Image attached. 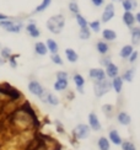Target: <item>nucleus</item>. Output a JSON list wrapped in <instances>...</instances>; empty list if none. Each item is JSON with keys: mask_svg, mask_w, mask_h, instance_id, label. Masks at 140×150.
<instances>
[{"mask_svg": "<svg viewBox=\"0 0 140 150\" xmlns=\"http://www.w3.org/2000/svg\"><path fill=\"white\" fill-rule=\"evenodd\" d=\"M65 26V18L63 15H55L48 18L47 21V28L54 35H58L62 32V30Z\"/></svg>", "mask_w": 140, "mask_h": 150, "instance_id": "nucleus-1", "label": "nucleus"}, {"mask_svg": "<svg viewBox=\"0 0 140 150\" xmlns=\"http://www.w3.org/2000/svg\"><path fill=\"white\" fill-rule=\"evenodd\" d=\"M111 89H112V84L107 78L103 79V80H100V81H95L93 90H95V95H96L97 97L103 96L105 93H107Z\"/></svg>", "mask_w": 140, "mask_h": 150, "instance_id": "nucleus-2", "label": "nucleus"}, {"mask_svg": "<svg viewBox=\"0 0 140 150\" xmlns=\"http://www.w3.org/2000/svg\"><path fill=\"white\" fill-rule=\"evenodd\" d=\"M73 134L76 139H86L90 135V127L86 124H78L73 130Z\"/></svg>", "mask_w": 140, "mask_h": 150, "instance_id": "nucleus-3", "label": "nucleus"}, {"mask_svg": "<svg viewBox=\"0 0 140 150\" xmlns=\"http://www.w3.org/2000/svg\"><path fill=\"white\" fill-rule=\"evenodd\" d=\"M114 15H116V9H114V4H113V3L107 4V5L105 6V10H103V12H102V16H101V21H102L103 23L110 22L112 18L114 17Z\"/></svg>", "mask_w": 140, "mask_h": 150, "instance_id": "nucleus-4", "label": "nucleus"}, {"mask_svg": "<svg viewBox=\"0 0 140 150\" xmlns=\"http://www.w3.org/2000/svg\"><path fill=\"white\" fill-rule=\"evenodd\" d=\"M28 91L32 93V95L40 97L42 93L44 92V87L40 83H38L37 80H32V81H30V83H28Z\"/></svg>", "mask_w": 140, "mask_h": 150, "instance_id": "nucleus-5", "label": "nucleus"}, {"mask_svg": "<svg viewBox=\"0 0 140 150\" xmlns=\"http://www.w3.org/2000/svg\"><path fill=\"white\" fill-rule=\"evenodd\" d=\"M88 76L93 81H100V80L106 79V73L103 69H101V68H95V69H91L88 71Z\"/></svg>", "mask_w": 140, "mask_h": 150, "instance_id": "nucleus-6", "label": "nucleus"}, {"mask_svg": "<svg viewBox=\"0 0 140 150\" xmlns=\"http://www.w3.org/2000/svg\"><path fill=\"white\" fill-rule=\"evenodd\" d=\"M88 126H90V128L93 129L95 132H98V130H101V123L98 121V117L95 113L88 115Z\"/></svg>", "mask_w": 140, "mask_h": 150, "instance_id": "nucleus-7", "label": "nucleus"}, {"mask_svg": "<svg viewBox=\"0 0 140 150\" xmlns=\"http://www.w3.org/2000/svg\"><path fill=\"white\" fill-rule=\"evenodd\" d=\"M105 68H106V70H105L106 76L111 78V79H113L114 76H117V75L119 74V68L116 64H114V63H112V62L108 65H106Z\"/></svg>", "mask_w": 140, "mask_h": 150, "instance_id": "nucleus-8", "label": "nucleus"}, {"mask_svg": "<svg viewBox=\"0 0 140 150\" xmlns=\"http://www.w3.org/2000/svg\"><path fill=\"white\" fill-rule=\"evenodd\" d=\"M130 37H132V46H136L140 43V26L130 27Z\"/></svg>", "mask_w": 140, "mask_h": 150, "instance_id": "nucleus-9", "label": "nucleus"}, {"mask_svg": "<svg viewBox=\"0 0 140 150\" xmlns=\"http://www.w3.org/2000/svg\"><path fill=\"white\" fill-rule=\"evenodd\" d=\"M26 31H27V33L32 37V38H38V37L41 36V32H40V30H38L37 27V25L33 22V21H31L27 26H26Z\"/></svg>", "mask_w": 140, "mask_h": 150, "instance_id": "nucleus-10", "label": "nucleus"}, {"mask_svg": "<svg viewBox=\"0 0 140 150\" xmlns=\"http://www.w3.org/2000/svg\"><path fill=\"white\" fill-rule=\"evenodd\" d=\"M122 18H123V22L125 23V26H128V27L134 26V23H135V15L133 14L132 11H124Z\"/></svg>", "mask_w": 140, "mask_h": 150, "instance_id": "nucleus-11", "label": "nucleus"}, {"mask_svg": "<svg viewBox=\"0 0 140 150\" xmlns=\"http://www.w3.org/2000/svg\"><path fill=\"white\" fill-rule=\"evenodd\" d=\"M111 84H112L113 90L116 91L117 93H120V91H122V89H123V79H122V76H119V75L114 76L112 79V81H111Z\"/></svg>", "mask_w": 140, "mask_h": 150, "instance_id": "nucleus-12", "label": "nucleus"}, {"mask_svg": "<svg viewBox=\"0 0 140 150\" xmlns=\"http://www.w3.org/2000/svg\"><path fill=\"white\" fill-rule=\"evenodd\" d=\"M122 6L124 11H133L138 8L136 0H122Z\"/></svg>", "mask_w": 140, "mask_h": 150, "instance_id": "nucleus-13", "label": "nucleus"}, {"mask_svg": "<svg viewBox=\"0 0 140 150\" xmlns=\"http://www.w3.org/2000/svg\"><path fill=\"white\" fill-rule=\"evenodd\" d=\"M73 79H74V83H75L76 87H78V91H79L80 93H82V92H84L82 87H84V85H85V79H84V76H82V75H80V74H75Z\"/></svg>", "mask_w": 140, "mask_h": 150, "instance_id": "nucleus-14", "label": "nucleus"}, {"mask_svg": "<svg viewBox=\"0 0 140 150\" xmlns=\"http://www.w3.org/2000/svg\"><path fill=\"white\" fill-rule=\"evenodd\" d=\"M22 27H23V23L22 22H15V21H12V23L5 31H6V32H10V33H20Z\"/></svg>", "mask_w": 140, "mask_h": 150, "instance_id": "nucleus-15", "label": "nucleus"}, {"mask_svg": "<svg viewBox=\"0 0 140 150\" xmlns=\"http://www.w3.org/2000/svg\"><path fill=\"white\" fill-rule=\"evenodd\" d=\"M117 120H118V122L120 124H123V126H129L130 122H132V118H130V116L128 113H127V112H119Z\"/></svg>", "mask_w": 140, "mask_h": 150, "instance_id": "nucleus-16", "label": "nucleus"}, {"mask_svg": "<svg viewBox=\"0 0 140 150\" xmlns=\"http://www.w3.org/2000/svg\"><path fill=\"white\" fill-rule=\"evenodd\" d=\"M108 137H110V140L113 143V144H116V145H120V143H122V138H120L119 133L117 132L116 129L110 130V134H108Z\"/></svg>", "mask_w": 140, "mask_h": 150, "instance_id": "nucleus-17", "label": "nucleus"}, {"mask_svg": "<svg viewBox=\"0 0 140 150\" xmlns=\"http://www.w3.org/2000/svg\"><path fill=\"white\" fill-rule=\"evenodd\" d=\"M65 55H66V59L70 62V63H76L78 59H79L78 53H76L71 48H66L65 49Z\"/></svg>", "mask_w": 140, "mask_h": 150, "instance_id": "nucleus-18", "label": "nucleus"}, {"mask_svg": "<svg viewBox=\"0 0 140 150\" xmlns=\"http://www.w3.org/2000/svg\"><path fill=\"white\" fill-rule=\"evenodd\" d=\"M35 52L38 55H46L48 53V48L43 42H37L35 45Z\"/></svg>", "mask_w": 140, "mask_h": 150, "instance_id": "nucleus-19", "label": "nucleus"}, {"mask_svg": "<svg viewBox=\"0 0 140 150\" xmlns=\"http://www.w3.org/2000/svg\"><path fill=\"white\" fill-rule=\"evenodd\" d=\"M102 37L105 41H114L117 38V33L111 28H106L102 31Z\"/></svg>", "mask_w": 140, "mask_h": 150, "instance_id": "nucleus-20", "label": "nucleus"}, {"mask_svg": "<svg viewBox=\"0 0 140 150\" xmlns=\"http://www.w3.org/2000/svg\"><path fill=\"white\" fill-rule=\"evenodd\" d=\"M96 49H97V52H98L100 54L106 55V54L108 53V51H110V46L107 45V42L100 41V42H97V45H96Z\"/></svg>", "mask_w": 140, "mask_h": 150, "instance_id": "nucleus-21", "label": "nucleus"}, {"mask_svg": "<svg viewBox=\"0 0 140 150\" xmlns=\"http://www.w3.org/2000/svg\"><path fill=\"white\" fill-rule=\"evenodd\" d=\"M133 51H134L133 46H132V45H127V46H124V47L119 51V57L123 58V59H127V58H128L129 55L132 54Z\"/></svg>", "mask_w": 140, "mask_h": 150, "instance_id": "nucleus-22", "label": "nucleus"}, {"mask_svg": "<svg viewBox=\"0 0 140 150\" xmlns=\"http://www.w3.org/2000/svg\"><path fill=\"white\" fill-rule=\"evenodd\" d=\"M46 46H47V48H48V52H50L52 54L58 53V51H59V46H58V43H57L54 40H52V38L47 40Z\"/></svg>", "mask_w": 140, "mask_h": 150, "instance_id": "nucleus-23", "label": "nucleus"}, {"mask_svg": "<svg viewBox=\"0 0 140 150\" xmlns=\"http://www.w3.org/2000/svg\"><path fill=\"white\" fill-rule=\"evenodd\" d=\"M68 87V80H62V79H57L54 83V90L55 91H64Z\"/></svg>", "mask_w": 140, "mask_h": 150, "instance_id": "nucleus-24", "label": "nucleus"}, {"mask_svg": "<svg viewBox=\"0 0 140 150\" xmlns=\"http://www.w3.org/2000/svg\"><path fill=\"white\" fill-rule=\"evenodd\" d=\"M134 75H135V68H132V69H128L122 75V79L123 81H127V83H132L133 79H134Z\"/></svg>", "mask_w": 140, "mask_h": 150, "instance_id": "nucleus-25", "label": "nucleus"}, {"mask_svg": "<svg viewBox=\"0 0 140 150\" xmlns=\"http://www.w3.org/2000/svg\"><path fill=\"white\" fill-rule=\"evenodd\" d=\"M91 36V30L88 28V26H85V27H80V31H79V37L80 40H88Z\"/></svg>", "mask_w": 140, "mask_h": 150, "instance_id": "nucleus-26", "label": "nucleus"}, {"mask_svg": "<svg viewBox=\"0 0 140 150\" xmlns=\"http://www.w3.org/2000/svg\"><path fill=\"white\" fill-rule=\"evenodd\" d=\"M98 149L100 150H110L111 145H110V140H108L107 138H105V137H101V138L98 139Z\"/></svg>", "mask_w": 140, "mask_h": 150, "instance_id": "nucleus-27", "label": "nucleus"}, {"mask_svg": "<svg viewBox=\"0 0 140 150\" xmlns=\"http://www.w3.org/2000/svg\"><path fill=\"white\" fill-rule=\"evenodd\" d=\"M50 3H52V0H42V3L36 8L35 14H38V12H43L44 10H47L49 8Z\"/></svg>", "mask_w": 140, "mask_h": 150, "instance_id": "nucleus-28", "label": "nucleus"}, {"mask_svg": "<svg viewBox=\"0 0 140 150\" xmlns=\"http://www.w3.org/2000/svg\"><path fill=\"white\" fill-rule=\"evenodd\" d=\"M88 28H90L91 31H93V32H100L101 31V21H97V20H95V21H91V22H88Z\"/></svg>", "mask_w": 140, "mask_h": 150, "instance_id": "nucleus-29", "label": "nucleus"}, {"mask_svg": "<svg viewBox=\"0 0 140 150\" xmlns=\"http://www.w3.org/2000/svg\"><path fill=\"white\" fill-rule=\"evenodd\" d=\"M75 18H76V22H78V25H79L80 27H85V26H87V25H88L87 20H86V18L80 14V12H79V14H76V15H75Z\"/></svg>", "mask_w": 140, "mask_h": 150, "instance_id": "nucleus-30", "label": "nucleus"}, {"mask_svg": "<svg viewBox=\"0 0 140 150\" xmlns=\"http://www.w3.org/2000/svg\"><path fill=\"white\" fill-rule=\"evenodd\" d=\"M69 11L73 12V14H75V15L80 12V8H79V5H78V3H76L75 0H73V1L69 3Z\"/></svg>", "mask_w": 140, "mask_h": 150, "instance_id": "nucleus-31", "label": "nucleus"}, {"mask_svg": "<svg viewBox=\"0 0 140 150\" xmlns=\"http://www.w3.org/2000/svg\"><path fill=\"white\" fill-rule=\"evenodd\" d=\"M120 145H122V150H136L134 143H132L129 140L122 142V143H120Z\"/></svg>", "mask_w": 140, "mask_h": 150, "instance_id": "nucleus-32", "label": "nucleus"}, {"mask_svg": "<svg viewBox=\"0 0 140 150\" xmlns=\"http://www.w3.org/2000/svg\"><path fill=\"white\" fill-rule=\"evenodd\" d=\"M50 59H52V62L54 64H57V65H63V60H62V57L58 54V53H54V54H52L50 55Z\"/></svg>", "mask_w": 140, "mask_h": 150, "instance_id": "nucleus-33", "label": "nucleus"}, {"mask_svg": "<svg viewBox=\"0 0 140 150\" xmlns=\"http://www.w3.org/2000/svg\"><path fill=\"white\" fill-rule=\"evenodd\" d=\"M0 54H1V58L4 59H9L11 57V49L8 48V47H4L1 49V52H0Z\"/></svg>", "mask_w": 140, "mask_h": 150, "instance_id": "nucleus-34", "label": "nucleus"}, {"mask_svg": "<svg viewBox=\"0 0 140 150\" xmlns=\"http://www.w3.org/2000/svg\"><path fill=\"white\" fill-rule=\"evenodd\" d=\"M68 73L66 71H58L57 73V79H62V80H68Z\"/></svg>", "mask_w": 140, "mask_h": 150, "instance_id": "nucleus-35", "label": "nucleus"}, {"mask_svg": "<svg viewBox=\"0 0 140 150\" xmlns=\"http://www.w3.org/2000/svg\"><path fill=\"white\" fill-rule=\"evenodd\" d=\"M128 59H129V63H134V62H136V59H138V52L136 51H133L132 52V54L128 57Z\"/></svg>", "mask_w": 140, "mask_h": 150, "instance_id": "nucleus-36", "label": "nucleus"}, {"mask_svg": "<svg viewBox=\"0 0 140 150\" xmlns=\"http://www.w3.org/2000/svg\"><path fill=\"white\" fill-rule=\"evenodd\" d=\"M100 63H101V65L106 67V65H108V64L111 63V58H110V57H103L102 59L100 60Z\"/></svg>", "mask_w": 140, "mask_h": 150, "instance_id": "nucleus-37", "label": "nucleus"}, {"mask_svg": "<svg viewBox=\"0 0 140 150\" xmlns=\"http://www.w3.org/2000/svg\"><path fill=\"white\" fill-rule=\"evenodd\" d=\"M91 3L93 6H96V8H100V6H102L105 4V0H91Z\"/></svg>", "mask_w": 140, "mask_h": 150, "instance_id": "nucleus-38", "label": "nucleus"}, {"mask_svg": "<svg viewBox=\"0 0 140 150\" xmlns=\"http://www.w3.org/2000/svg\"><path fill=\"white\" fill-rule=\"evenodd\" d=\"M9 62H10V65H11V68H16L17 67V62H16V59H15V57H11L9 58Z\"/></svg>", "mask_w": 140, "mask_h": 150, "instance_id": "nucleus-39", "label": "nucleus"}, {"mask_svg": "<svg viewBox=\"0 0 140 150\" xmlns=\"http://www.w3.org/2000/svg\"><path fill=\"white\" fill-rule=\"evenodd\" d=\"M102 110H103V111L106 112V113L108 115L111 111H113V107H112V106H110V105H105L103 107H102Z\"/></svg>", "mask_w": 140, "mask_h": 150, "instance_id": "nucleus-40", "label": "nucleus"}, {"mask_svg": "<svg viewBox=\"0 0 140 150\" xmlns=\"http://www.w3.org/2000/svg\"><path fill=\"white\" fill-rule=\"evenodd\" d=\"M135 22H138L139 26H140V11H138L136 15H135Z\"/></svg>", "mask_w": 140, "mask_h": 150, "instance_id": "nucleus-41", "label": "nucleus"}, {"mask_svg": "<svg viewBox=\"0 0 140 150\" xmlns=\"http://www.w3.org/2000/svg\"><path fill=\"white\" fill-rule=\"evenodd\" d=\"M6 18H9V16H6L4 14H0V21H1V20H6Z\"/></svg>", "mask_w": 140, "mask_h": 150, "instance_id": "nucleus-42", "label": "nucleus"}, {"mask_svg": "<svg viewBox=\"0 0 140 150\" xmlns=\"http://www.w3.org/2000/svg\"><path fill=\"white\" fill-rule=\"evenodd\" d=\"M4 64H5V59L0 57V67H1V65H4Z\"/></svg>", "mask_w": 140, "mask_h": 150, "instance_id": "nucleus-43", "label": "nucleus"}, {"mask_svg": "<svg viewBox=\"0 0 140 150\" xmlns=\"http://www.w3.org/2000/svg\"><path fill=\"white\" fill-rule=\"evenodd\" d=\"M112 3H122V0H112Z\"/></svg>", "mask_w": 140, "mask_h": 150, "instance_id": "nucleus-44", "label": "nucleus"}]
</instances>
